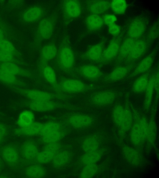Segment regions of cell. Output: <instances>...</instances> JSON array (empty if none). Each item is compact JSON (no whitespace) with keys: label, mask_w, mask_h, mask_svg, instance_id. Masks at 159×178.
<instances>
[{"label":"cell","mask_w":159,"mask_h":178,"mask_svg":"<svg viewBox=\"0 0 159 178\" xmlns=\"http://www.w3.org/2000/svg\"><path fill=\"white\" fill-rule=\"evenodd\" d=\"M57 56V64L59 69L65 73H72L74 70L75 57L68 34L66 33L62 37Z\"/></svg>","instance_id":"obj_1"},{"label":"cell","mask_w":159,"mask_h":178,"mask_svg":"<svg viewBox=\"0 0 159 178\" xmlns=\"http://www.w3.org/2000/svg\"><path fill=\"white\" fill-rule=\"evenodd\" d=\"M13 92L23 96L28 100H66L72 98L74 95L68 94L52 93L43 91L4 85Z\"/></svg>","instance_id":"obj_2"},{"label":"cell","mask_w":159,"mask_h":178,"mask_svg":"<svg viewBox=\"0 0 159 178\" xmlns=\"http://www.w3.org/2000/svg\"><path fill=\"white\" fill-rule=\"evenodd\" d=\"M134 122L131 128L130 140L135 146L141 145L146 140L148 122L144 116H141L134 108L132 109Z\"/></svg>","instance_id":"obj_3"},{"label":"cell","mask_w":159,"mask_h":178,"mask_svg":"<svg viewBox=\"0 0 159 178\" xmlns=\"http://www.w3.org/2000/svg\"><path fill=\"white\" fill-rule=\"evenodd\" d=\"M100 86L88 84L80 80L65 78L58 82L55 91L57 93L73 94L83 93L98 89Z\"/></svg>","instance_id":"obj_4"},{"label":"cell","mask_w":159,"mask_h":178,"mask_svg":"<svg viewBox=\"0 0 159 178\" xmlns=\"http://www.w3.org/2000/svg\"><path fill=\"white\" fill-rule=\"evenodd\" d=\"M20 104L33 111L38 112H46L59 109H78L77 107L71 104L53 100L36 101L28 99L20 101Z\"/></svg>","instance_id":"obj_5"},{"label":"cell","mask_w":159,"mask_h":178,"mask_svg":"<svg viewBox=\"0 0 159 178\" xmlns=\"http://www.w3.org/2000/svg\"><path fill=\"white\" fill-rule=\"evenodd\" d=\"M124 93L116 90H102L92 95L87 100L88 103L97 107H103L113 104L122 96Z\"/></svg>","instance_id":"obj_6"},{"label":"cell","mask_w":159,"mask_h":178,"mask_svg":"<svg viewBox=\"0 0 159 178\" xmlns=\"http://www.w3.org/2000/svg\"><path fill=\"white\" fill-rule=\"evenodd\" d=\"M125 32V30L123 29L119 35L113 36L111 39L107 47L103 50L98 63L99 66H102L114 61L117 55Z\"/></svg>","instance_id":"obj_7"},{"label":"cell","mask_w":159,"mask_h":178,"mask_svg":"<svg viewBox=\"0 0 159 178\" xmlns=\"http://www.w3.org/2000/svg\"><path fill=\"white\" fill-rule=\"evenodd\" d=\"M57 19V14L54 13L40 21L36 32V41L41 42L51 38L53 32Z\"/></svg>","instance_id":"obj_8"},{"label":"cell","mask_w":159,"mask_h":178,"mask_svg":"<svg viewBox=\"0 0 159 178\" xmlns=\"http://www.w3.org/2000/svg\"><path fill=\"white\" fill-rule=\"evenodd\" d=\"M63 24L67 26L79 17L82 12L81 5L77 0H65L62 3Z\"/></svg>","instance_id":"obj_9"},{"label":"cell","mask_w":159,"mask_h":178,"mask_svg":"<svg viewBox=\"0 0 159 178\" xmlns=\"http://www.w3.org/2000/svg\"><path fill=\"white\" fill-rule=\"evenodd\" d=\"M148 23V19L145 16L141 15L132 18L128 24L127 36L135 40L142 37Z\"/></svg>","instance_id":"obj_10"},{"label":"cell","mask_w":159,"mask_h":178,"mask_svg":"<svg viewBox=\"0 0 159 178\" xmlns=\"http://www.w3.org/2000/svg\"><path fill=\"white\" fill-rule=\"evenodd\" d=\"M151 42L145 36L137 40L123 63L127 64L138 61L148 51Z\"/></svg>","instance_id":"obj_11"},{"label":"cell","mask_w":159,"mask_h":178,"mask_svg":"<svg viewBox=\"0 0 159 178\" xmlns=\"http://www.w3.org/2000/svg\"><path fill=\"white\" fill-rule=\"evenodd\" d=\"M138 63L137 61L116 66L110 73L106 74L101 81L105 83H110L121 80L133 70Z\"/></svg>","instance_id":"obj_12"},{"label":"cell","mask_w":159,"mask_h":178,"mask_svg":"<svg viewBox=\"0 0 159 178\" xmlns=\"http://www.w3.org/2000/svg\"><path fill=\"white\" fill-rule=\"evenodd\" d=\"M76 72L84 78L93 82L102 79L106 75L99 67L93 65L81 66L77 68Z\"/></svg>","instance_id":"obj_13"},{"label":"cell","mask_w":159,"mask_h":178,"mask_svg":"<svg viewBox=\"0 0 159 178\" xmlns=\"http://www.w3.org/2000/svg\"><path fill=\"white\" fill-rule=\"evenodd\" d=\"M67 123L71 127L77 129L87 128L91 125L95 121L94 118L89 115L75 113L66 117Z\"/></svg>","instance_id":"obj_14"},{"label":"cell","mask_w":159,"mask_h":178,"mask_svg":"<svg viewBox=\"0 0 159 178\" xmlns=\"http://www.w3.org/2000/svg\"><path fill=\"white\" fill-rule=\"evenodd\" d=\"M158 47L156 46L146 57L138 63L130 74V78L142 74L151 69L155 59L158 51Z\"/></svg>","instance_id":"obj_15"},{"label":"cell","mask_w":159,"mask_h":178,"mask_svg":"<svg viewBox=\"0 0 159 178\" xmlns=\"http://www.w3.org/2000/svg\"><path fill=\"white\" fill-rule=\"evenodd\" d=\"M107 39L104 38L98 43L90 47L81 55L82 59L98 63L103 50Z\"/></svg>","instance_id":"obj_16"},{"label":"cell","mask_w":159,"mask_h":178,"mask_svg":"<svg viewBox=\"0 0 159 178\" xmlns=\"http://www.w3.org/2000/svg\"><path fill=\"white\" fill-rule=\"evenodd\" d=\"M0 69L16 76H20L30 79L34 77L31 72L14 63L0 62Z\"/></svg>","instance_id":"obj_17"},{"label":"cell","mask_w":159,"mask_h":178,"mask_svg":"<svg viewBox=\"0 0 159 178\" xmlns=\"http://www.w3.org/2000/svg\"><path fill=\"white\" fill-rule=\"evenodd\" d=\"M136 40L127 36L122 41L116 57L113 61L115 66H117L123 63Z\"/></svg>","instance_id":"obj_18"},{"label":"cell","mask_w":159,"mask_h":178,"mask_svg":"<svg viewBox=\"0 0 159 178\" xmlns=\"http://www.w3.org/2000/svg\"><path fill=\"white\" fill-rule=\"evenodd\" d=\"M58 49L55 44L50 43L44 46L40 54L39 67L47 64L57 55Z\"/></svg>","instance_id":"obj_19"},{"label":"cell","mask_w":159,"mask_h":178,"mask_svg":"<svg viewBox=\"0 0 159 178\" xmlns=\"http://www.w3.org/2000/svg\"><path fill=\"white\" fill-rule=\"evenodd\" d=\"M121 151L125 160L131 165L137 166L142 163V158L140 154L132 147L124 146Z\"/></svg>","instance_id":"obj_20"},{"label":"cell","mask_w":159,"mask_h":178,"mask_svg":"<svg viewBox=\"0 0 159 178\" xmlns=\"http://www.w3.org/2000/svg\"><path fill=\"white\" fill-rule=\"evenodd\" d=\"M39 152L37 145L32 141L25 142L21 148L22 155L24 159L28 161L35 160Z\"/></svg>","instance_id":"obj_21"},{"label":"cell","mask_w":159,"mask_h":178,"mask_svg":"<svg viewBox=\"0 0 159 178\" xmlns=\"http://www.w3.org/2000/svg\"><path fill=\"white\" fill-rule=\"evenodd\" d=\"M111 1L94 0L88 3L87 6L91 14L99 15L104 13L110 8Z\"/></svg>","instance_id":"obj_22"},{"label":"cell","mask_w":159,"mask_h":178,"mask_svg":"<svg viewBox=\"0 0 159 178\" xmlns=\"http://www.w3.org/2000/svg\"><path fill=\"white\" fill-rule=\"evenodd\" d=\"M151 69L141 74L135 80L131 88V90L133 93L140 94L145 92L148 83L150 76L152 72Z\"/></svg>","instance_id":"obj_23"},{"label":"cell","mask_w":159,"mask_h":178,"mask_svg":"<svg viewBox=\"0 0 159 178\" xmlns=\"http://www.w3.org/2000/svg\"><path fill=\"white\" fill-rule=\"evenodd\" d=\"M0 82L4 85L27 87L28 85L25 82L15 76L0 69Z\"/></svg>","instance_id":"obj_24"},{"label":"cell","mask_w":159,"mask_h":178,"mask_svg":"<svg viewBox=\"0 0 159 178\" xmlns=\"http://www.w3.org/2000/svg\"><path fill=\"white\" fill-rule=\"evenodd\" d=\"M43 10L39 6L32 7L25 11L22 14L21 19L24 22L30 23L36 22L43 16Z\"/></svg>","instance_id":"obj_25"},{"label":"cell","mask_w":159,"mask_h":178,"mask_svg":"<svg viewBox=\"0 0 159 178\" xmlns=\"http://www.w3.org/2000/svg\"><path fill=\"white\" fill-rule=\"evenodd\" d=\"M156 70L152 72L149 78L148 83L145 91L143 107L145 110L148 111L151 106L153 93L154 91V81Z\"/></svg>","instance_id":"obj_26"},{"label":"cell","mask_w":159,"mask_h":178,"mask_svg":"<svg viewBox=\"0 0 159 178\" xmlns=\"http://www.w3.org/2000/svg\"><path fill=\"white\" fill-rule=\"evenodd\" d=\"M43 125L42 123L34 121L27 126L16 129L15 133L18 135L28 136L40 135Z\"/></svg>","instance_id":"obj_27"},{"label":"cell","mask_w":159,"mask_h":178,"mask_svg":"<svg viewBox=\"0 0 159 178\" xmlns=\"http://www.w3.org/2000/svg\"><path fill=\"white\" fill-rule=\"evenodd\" d=\"M39 68L44 78L55 91L57 87L58 82L54 70L48 64L39 67Z\"/></svg>","instance_id":"obj_28"},{"label":"cell","mask_w":159,"mask_h":178,"mask_svg":"<svg viewBox=\"0 0 159 178\" xmlns=\"http://www.w3.org/2000/svg\"><path fill=\"white\" fill-rule=\"evenodd\" d=\"M71 153L68 150H60L54 155L52 161L53 167L60 168L66 165L70 161Z\"/></svg>","instance_id":"obj_29"},{"label":"cell","mask_w":159,"mask_h":178,"mask_svg":"<svg viewBox=\"0 0 159 178\" xmlns=\"http://www.w3.org/2000/svg\"><path fill=\"white\" fill-rule=\"evenodd\" d=\"M1 155L3 159L7 163L11 165L16 164L19 159L17 150L14 146H7L2 149Z\"/></svg>","instance_id":"obj_30"},{"label":"cell","mask_w":159,"mask_h":178,"mask_svg":"<svg viewBox=\"0 0 159 178\" xmlns=\"http://www.w3.org/2000/svg\"><path fill=\"white\" fill-rule=\"evenodd\" d=\"M125 115L124 105L120 103L116 104L114 105L111 111V119L114 124L119 129L123 122Z\"/></svg>","instance_id":"obj_31"},{"label":"cell","mask_w":159,"mask_h":178,"mask_svg":"<svg viewBox=\"0 0 159 178\" xmlns=\"http://www.w3.org/2000/svg\"><path fill=\"white\" fill-rule=\"evenodd\" d=\"M86 28L89 32H93L100 29L104 23L102 18L99 15L91 14L85 20Z\"/></svg>","instance_id":"obj_32"},{"label":"cell","mask_w":159,"mask_h":178,"mask_svg":"<svg viewBox=\"0 0 159 178\" xmlns=\"http://www.w3.org/2000/svg\"><path fill=\"white\" fill-rule=\"evenodd\" d=\"M100 145L99 138L97 135L89 136L83 141L81 147L84 153L91 152L98 150Z\"/></svg>","instance_id":"obj_33"},{"label":"cell","mask_w":159,"mask_h":178,"mask_svg":"<svg viewBox=\"0 0 159 178\" xmlns=\"http://www.w3.org/2000/svg\"><path fill=\"white\" fill-rule=\"evenodd\" d=\"M157 106H153L151 118L148 122V128L146 140L148 143L152 145L155 142L157 135V125L154 116Z\"/></svg>","instance_id":"obj_34"},{"label":"cell","mask_w":159,"mask_h":178,"mask_svg":"<svg viewBox=\"0 0 159 178\" xmlns=\"http://www.w3.org/2000/svg\"><path fill=\"white\" fill-rule=\"evenodd\" d=\"M102 152L99 149L94 151L85 153L81 158V162L84 165L96 163L101 158Z\"/></svg>","instance_id":"obj_35"},{"label":"cell","mask_w":159,"mask_h":178,"mask_svg":"<svg viewBox=\"0 0 159 178\" xmlns=\"http://www.w3.org/2000/svg\"><path fill=\"white\" fill-rule=\"evenodd\" d=\"M26 176L28 177L39 178L45 177L47 175L45 169L39 164H33L29 166L25 171Z\"/></svg>","instance_id":"obj_36"},{"label":"cell","mask_w":159,"mask_h":178,"mask_svg":"<svg viewBox=\"0 0 159 178\" xmlns=\"http://www.w3.org/2000/svg\"><path fill=\"white\" fill-rule=\"evenodd\" d=\"M34 115L30 110H24L21 112L18 117L17 123L20 128L27 126L34 121Z\"/></svg>","instance_id":"obj_37"},{"label":"cell","mask_w":159,"mask_h":178,"mask_svg":"<svg viewBox=\"0 0 159 178\" xmlns=\"http://www.w3.org/2000/svg\"><path fill=\"white\" fill-rule=\"evenodd\" d=\"M0 50L10 53L18 58L24 60L22 55L13 44L7 39L0 40Z\"/></svg>","instance_id":"obj_38"},{"label":"cell","mask_w":159,"mask_h":178,"mask_svg":"<svg viewBox=\"0 0 159 178\" xmlns=\"http://www.w3.org/2000/svg\"><path fill=\"white\" fill-rule=\"evenodd\" d=\"M65 131L61 129L59 130L41 136L42 142L45 144L58 142L65 136Z\"/></svg>","instance_id":"obj_39"},{"label":"cell","mask_w":159,"mask_h":178,"mask_svg":"<svg viewBox=\"0 0 159 178\" xmlns=\"http://www.w3.org/2000/svg\"><path fill=\"white\" fill-rule=\"evenodd\" d=\"M62 128L61 125L55 121H49L43 123L40 135L41 136L59 130Z\"/></svg>","instance_id":"obj_40"},{"label":"cell","mask_w":159,"mask_h":178,"mask_svg":"<svg viewBox=\"0 0 159 178\" xmlns=\"http://www.w3.org/2000/svg\"><path fill=\"white\" fill-rule=\"evenodd\" d=\"M0 62H12L19 66H26L24 60H20L8 52L0 50Z\"/></svg>","instance_id":"obj_41"},{"label":"cell","mask_w":159,"mask_h":178,"mask_svg":"<svg viewBox=\"0 0 159 178\" xmlns=\"http://www.w3.org/2000/svg\"><path fill=\"white\" fill-rule=\"evenodd\" d=\"M127 7V2L125 0L111 1L110 8L116 14L121 15L124 13Z\"/></svg>","instance_id":"obj_42"},{"label":"cell","mask_w":159,"mask_h":178,"mask_svg":"<svg viewBox=\"0 0 159 178\" xmlns=\"http://www.w3.org/2000/svg\"><path fill=\"white\" fill-rule=\"evenodd\" d=\"M98 170L96 163L85 165L80 172V177L83 178L92 177L97 174Z\"/></svg>","instance_id":"obj_43"},{"label":"cell","mask_w":159,"mask_h":178,"mask_svg":"<svg viewBox=\"0 0 159 178\" xmlns=\"http://www.w3.org/2000/svg\"><path fill=\"white\" fill-rule=\"evenodd\" d=\"M55 155L48 150L43 149L41 151H39L35 160L40 163H46L52 161Z\"/></svg>","instance_id":"obj_44"},{"label":"cell","mask_w":159,"mask_h":178,"mask_svg":"<svg viewBox=\"0 0 159 178\" xmlns=\"http://www.w3.org/2000/svg\"><path fill=\"white\" fill-rule=\"evenodd\" d=\"M157 20L155 22L148 31L146 35V38L152 42L157 39L159 36V23Z\"/></svg>","instance_id":"obj_45"},{"label":"cell","mask_w":159,"mask_h":178,"mask_svg":"<svg viewBox=\"0 0 159 178\" xmlns=\"http://www.w3.org/2000/svg\"><path fill=\"white\" fill-rule=\"evenodd\" d=\"M159 69L158 68L156 69V74L154 81V91L156 92V97L154 100V104L157 105L158 102L159 98Z\"/></svg>","instance_id":"obj_46"},{"label":"cell","mask_w":159,"mask_h":178,"mask_svg":"<svg viewBox=\"0 0 159 178\" xmlns=\"http://www.w3.org/2000/svg\"><path fill=\"white\" fill-rule=\"evenodd\" d=\"M102 18L103 23L108 26L115 23L117 20V18L115 15L110 14H105Z\"/></svg>","instance_id":"obj_47"},{"label":"cell","mask_w":159,"mask_h":178,"mask_svg":"<svg viewBox=\"0 0 159 178\" xmlns=\"http://www.w3.org/2000/svg\"><path fill=\"white\" fill-rule=\"evenodd\" d=\"M108 26L109 33L113 36L118 35L121 32L120 27L116 23Z\"/></svg>","instance_id":"obj_48"},{"label":"cell","mask_w":159,"mask_h":178,"mask_svg":"<svg viewBox=\"0 0 159 178\" xmlns=\"http://www.w3.org/2000/svg\"><path fill=\"white\" fill-rule=\"evenodd\" d=\"M11 34V31L10 28H0V40L7 39V37L10 36Z\"/></svg>","instance_id":"obj_49"},{"label":"cell","mask_w":159,"mask_h":178,"mask_svg":"<svg viewBox=\"0 0 159 178\" xmlns=\"http://www.w3.org/2000/svg\"><path fill=\"white\" fill-rule=\"evenodd\" d=\"M7 133L6 126L3 124L0 123V143L3 141Z\"/></svg>","instance_id":"obj_50"},{"label":"cell","mask_w":159,"mask_h":178,"mask_svg":"<svg viewBox=\"0 0 159 178\" xmlns=\"http://www.w3.org/2000/svg\"><path fill=\"white\" fill-rule=\"evenodd\" d=\"M0 28H9L7 25H5L2 21L0 20Z\"/></svg>","instance_id":"obj_51"},{"label":"cell","mask_w":159,"mask_h":178,"mask_svg":"<svg viewBox=\"0 0 159 178\" xmlns=\"http://www.w3.org/2000/svg\"><path fill=\"white\" fill-rule=\"evenodd\" d=\"M1 161H0V169L1 168Z\"/></svg>","instance_id":"obj_52"}]
</instances>
